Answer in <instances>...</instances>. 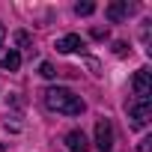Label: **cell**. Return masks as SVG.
I'll list each match as a JSON object with an SVG mask.
<instances>
[{
	"mask_svg": "<svg viewBox=\"0 0 152 152\" xmlns=\"http://www.w3.org/2000/svg\"><path fill=\"white\" fill-rule=\"evenodd\" d=\"M42 102H45L51 110L63 113V116H81V113H84V102L75 96L72 90H66V87H48V90L42 93Z\"/></svg>",
	"mask_w": 152,
	"mask_h": 152,
	"instance_id": "1",
	"label": "cell"
},
{
	"mask_svg": "<svg viewBox=\"0 0 152 152\" xmlns=\"http://www.w3.org/2000/svg\"><path fill=\"white\" fill-rule=\"evenodd\" d=\"M96 149L99 152H113V122L107 116L96 119Z\"/></svg>",
	"mask_w": 152,
	"mask_h": 152,
	"instance_id": "2",
	"label": "cell"
},
{
	"mask_svg": "<svg viewBox=\"0 0 152 152\" xmlns=\"http://www.w3.org/2000/svg\"><path fill=\"white\" fill-rule=\"evenodd\" d=\"M131 87H134L137 102H149V96H152V72H149V69H137Z\"/></svg>",
	"mask_w": 152,
	"mask_h": 152,
	"instance_id": "3",
	"label": "cell"
},
{
	"mask_svg": "<svg viewBox=\"0 0 152 152\" xmlns=\"http://www.w3.org/2000/svg\"><path fill=\"white\" fill-rule=\"evenodd\" d=\"M128 125L131 128H143L149 119H152V102H134L131 107H128Z\"/></svg>",
	"mask_w": 152,
	"mask_h": 152,
	"instance_id": "4",
	"label": "cell"
},
{
	"mask_svg": "<svg viewBox=\"0 0 152 152\" xmlns=\"http://www.w3.org/2000/svg\"><path fill=\"white\" fill-rule=\"evenodd\" d=\"M134 9H137V6H134V3H128V0H116V3H110V6L104 9V15H107V21L119 24V21H125Z\"/></svg>",
	"mask_w": 152,
	"mask_h": 152,
	"instance_id": "5",
	"label": "cell"
},
{
	"mask_svg": "<svg viewBox=\"0 0 152 152\" xmlns=\"http://www.w3.org/2000/svg\"><path fill=\"white\" fill-rule=\"evenodd\" d=\"M54 48H57V54H75V51H84V39L78 33H69V36L57 39Z\"/></svg>",
	"mask_w": 152,
	"mask_h": 152,
	"instance_id": "6",
	"label": "cell"
},
{
	"mask_svg": "<svg viewBox=\"0 0 152 152\" xmlns=\"http://www.w3.org/2000/svg\"><path fill=\"white\" fill-rule=\"evenodd\" d=\"M66 146H69V152H90V140L81 128H72L66 134Z\"/></svg>",
	"mask_w": 152,
	"mask_h": 152,
	"instance_id": "7",
	"label": "cell"
},
{
	"mask_svg": "<svg viewBox=\"0 0 152 152\" xmlns=\"http://www.w3.org/2000/svg\"><path fill=\"white\" fill-rule=\"evenodd\" d=\"M0 69H3V72H18L21 69V54L18 51H9L6 57H0Z\"/></svg>",
	"mask_w": 152,
	"mask_h": 152,
	"instance_id": "8",
	"label": "cell"
},
{
	"mask_svg": "<svg viewBox=\"0 0 152 152\" xmlns=\"http://www.w3.org/2000/svg\"><path fill=\"white\" fill-rule=\"evenodd\" d=\"M93 12H96V3H78V6H75V15H84V18H87V15H93Z\"/></svg>",
	"mask_w": 152,
	"mask_h": 152,
	"instance_id": "9",
	"label": "cell"
},
{
	"mask_svg": "<svg viewBox=\"0 0 152 152\" xmlns=\"http://www.w3.org/2000/svg\"><path fill=\"white\" fill-rule=\"evenodd\" d=\"M39 75H42V78H48V81H51V78H57V69H54L51 63H42V66H39Z\"/></svg>",
	"mask_w": 152,
	"mask_h": 152,
	"instance_id": "10",
	"label": "cell"
},
{
	"mask_svg": "<svg viewBox=\"0 0 152 152\" xmlns=\"http://www.w3.org/2000/svg\"><path fill=\"white\" fill-rule=\"evenodd\" d=\"M113 54H116V57H125V54H131V48H128L125 42H113Z\"/></svg>",
	"mask_w": 152,
	"mask_h": 152,
	"instance_id": "11",
	"label": "cell"
},
{
	"mask_svg": "<svg viewBox=\"0 0 152 152\" xmlns=\"http://www.w3.org/2000/svg\"><path fill=\"white\" fill-rule=\"evenodd\" d=\"M15 42H18L21 48H30V36H27L24 30H18V33H15Z\"/></svg>",
	"mask_w": 152,
	"mask_h": 152,
	"instance_id": "12",
	"label": "cell"
},
{
	"mask_svg": "<svg viewBox=\"0 0 152 152\" xmlns=\"http://www.w3.org/2000/svg\"><path fill=\"white\" fill-rule=\"evenodd\" d=\"M137 152H152V137H143L137 143Z\"/></svg>",
	"mask_w": 152,
	"mask_h": 152,
	"instance_id": "13",
	"label": "cell"
},
{
	"mask_svg": "<svg viewBox=\"0 0 152 152\" xmlns=\"http://www.w3.org/2000/svg\"><path fill=\"white\" fill-rule=\"evenodd\" d=\"M104 36H107V30H102V27H96V30H93V39H104Z\"/></svg>",
	"mask_w": 152,
	"mask_h": 152,
	"instance_id": "14",
	"label": "cell"
},
{
	"mask_svg": "<svg viewBox=\"0 0 152 152\" xmlns=\"http://www.w3.org/2000/svg\"><path fill=\"white\" fill-rule=\"evenodd\" d=\"M3 39H6V27L0 24V48H3Z\"/></svg>",
	"mask_w": 152,
	"mask_h": 152,
	"instance_id": "15",
	"label": "cell"
},
{
	"mask_svg": "<svg viewBox=\"0 0 152 152\" xmlns=\"http://www.w3.org/2000/svg\"><path fill=\"white\" fill-rule=\"evenodd\" d=\"M0 152H6V143H0Z\"/></svg>",
	"mask_w": 152,
	"mask_h": 152,
	"instance_id": "16",
	"label": "cell"
}]
</instances>
